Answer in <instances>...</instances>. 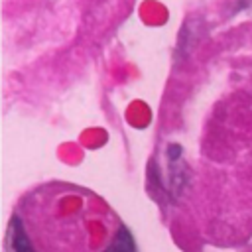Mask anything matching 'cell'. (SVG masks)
Masks as SVG:
<instances>
[{
  "mask_svg": "<svg viewBox=\"0 0 252 252\" xmlns=\"http://www.w3.org/2000/svg\"><path fill=\"white\" fill-rule=\"evenodd\" d=\"M102 252H136V242H134L132 232L126 226H120L114 238L110 240V244Z\"/></svg>",
  "mask_w": 252,
  "mask_h": 252,
  "instance_id": "2",
  "label": "cell"
},
{
  "mask_svg": "<svg viewBox=\"0 0 252 252\" xmlns=\"http://www.w3.org/2000/svg\"><path fill=\"white\" fill-rule=\"evenodd\" d=\"M10 240H12V248L14 252H37L33 248V244L30 242V236L22 224V220L18 217L12 219V224H10Z\"/></svg>",
  "mask_w": 252,
  "mask_h": 252,
  "instance_id": "1",
  "label": "cell"
}]
</instances>
